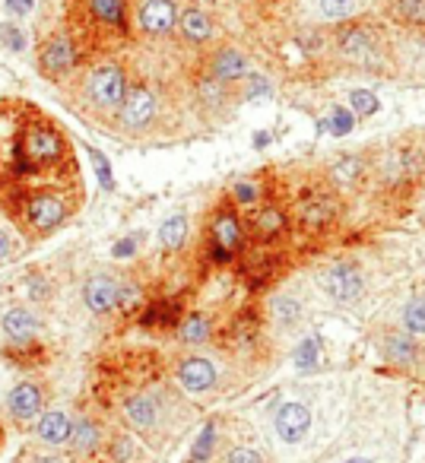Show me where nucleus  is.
<instances>
[{"label":"nucleus","mask_w":425,"mask_h":463,"mask_svg":"<svg viewBox=\"0 0 425 463\" xmlns=\"http://www.w3.org/2000/svg\"><path fill=\"white\" fill-rule=\"evenodd\" d=\"M245 219H241V213L235 210L232 200H222L216 210H212L210 216V225H206V260L216 267L222 264H232L235 258H241V251H245Z\"/></svg>","instance_id":"obj_3"},{"label":"nucleus","mask_w":425,"mask_h":463,"mask_svg":"<svg viewBox=\"0 0 425 463\" xmlns=\"http://www.w3.org/2000/svg\"><path fill=\"white\" fill-rule=\"evenodd\" d=\"M229 200H232L239 210H254V206L264 200V184H260L258 178H241L232 184V194H229Z\"/></svg>","instance_id":"obj_29"},{"label":"nucleus","mask_w":425,"mask_h":463,"mask_svg":"<svg viewBox=\"0 0 425 463\" xmlns=\"http://www.w3.org/2000/svg\"><path fill=\"white\" fill-rule=\"evenodd\" d=\"M7 254H10V235L0 229V260H7Z\"/></svg>","instance_id":"obj_44"},{"label":"nucleus","mask_w":425,"mask_h":463,"mask_svg":"<svg viewBox=\"0 0 425 463\" xmlns=\"http://www.w3.org/2000/svg\"><path fill=\"white\" fill-rule=\"evenodd\" d=\"M273 429H277L279 441H286V444L305 441L311 431V410L305 403H298V400H289V403L279 406L277 416H273Z\"/></svg>","instance_id":"obj_19"},{"label":"nucleus","mask_w":425,"mask_h":463,"mask_svg":"<svg viewBox=\"0 0 425 463\" xmlns=\"http://www.w3.org/2000/svg\"><path fill=\"white\" fill-rule=\"evenodd\" d=\"M121 416L128 422V429H134L137 435L156 438L168 419V403L162 397V391H137L124 397Z\"/></svg>","instance_id":"obj_7"},{"label":"nucleus","mask_w":425,"mask_h":463,"mask_svg":"<svg viewBox=\"0 0 425 463\" xmlns=\"http://www.w3.org/2000/svg\"><path fill=\"white\" fill-rule=\"evenodd\" d=\"M67 444H71L73 454H77V457H96L99 450L105 448V431H102V425H99L92 416L73 419V431H71V441H67Z\"/></svg>","instance_id":"obj_23"},{"label":"nucleus","mask_w":425,"mask_h":463,"mask_svg":"<svg viewBox=\"0 0 425 463\" xmlns=\"http://www.w3.org/2000/svg\"><path fill=\"white\" fill-rule=\"evenodd\" d=\"M365 0H317V10H321L324 20L330 23H349L362 14Z\"/></svg>","instance_id":"obj_28"},{"label":"nucleus","mask_w":425,"mask_h":463,"mask_svg":"<svg viewBox=\"0 0 425 463\" xmlns=\"http://www.w3.org/2000/svg\"><path fill=\"white\" fill-rule=\"evenodd\" d=\"M90 159H92V165H96V172H99V181H102V187H111L115 181H111V168H109V162L102 159V153H96V149H90Z\"/></svg>","instance_id":"obj_41"},{"label":"nucleus","mask_w":425,"mask_h":463,"mask_svg":"<svg viewBox=\"0 0 425 463\" xmlns=\"http://www.w3.org/2000/svg\"><path fill=\"white\" fill-rule=\"evenodd\" d=\"M137 251V239H124L115 245V258H128V254Z\"/></svg>","instance_id":"obj_43"},{"label":"nucleus","mask_w":425,"mask_h":463,"mask_svg":"<svg viewBox=\"0 0 425 463\" xmlns=\"http://www.w3.org/2000/svg\"><path fill=\"white\" fill-rule=\"evenodd\" d=\"M334 48L343 64L359 67V71H384L387 58H391L384 33L368 20H349L343 29H336Z\"/></svg>","instance_id":"obj_1"},{"label":"nucleus","mask_w":425,"mask_h":463,"mask_svg":"<svg viewBox=\"0 0 425 463\" xmlns=\"http://www.w3.org/2000/svg\"><path fill=\"white\" fill-rule=\"evenodd\" d=\"M137 29L156 42L178 35V4L175 0H137Z\"/></svg>","instance_id":"obj_10"},{"label":"nucleus","mask_w":425,"mask_h":463,"mask_svg":"<svg viewBox=\"0 0 425 463\" xmlns=\"http://www.w3.org/2000/svg\"><path fill=\"white\" fill-rule=\"evenodd\" d=\"M292 213H296V229L298 232L321 235V232H327L330 225L336 222V216H340V197H336L330 187L315 184L296 200Z\"/></svg>","instance_id":"obj_5"},{"label":"nucleus","mask_w":425,"mask_h":463,"mask_svg":"<svg viewBox=\"0 0 425 463\" xmlns=\"http://www.w3.org/2000/svg\"><path fill=\"white\" fill-rule=\"evenodd\" d=\"M178 35L187 45H210L216 39V23L206 10L200 7H184L178 14Z\"/></svg>","instance_id":"obj_21"},{"label":"nucleus","mask_w":425,"mask_h":463,"mask_svg":"<svg viewBox=\"0 0 425 463\" xmlns=\"http://www.w3.org/2000/svg\"><path fill=\"white\" fill-rule=\"evenodd\" d=\"M4 334H7V340L16 343V346H26V343H33L35 334H39V317L29 308H10L7 315H4Z\"/></svg>","instance_id":"obj_26"},{"label":"nucleus","mask_w":425,"mask_h":463,"mask_svg":"<svg viewBox=\"0 0 425 463\" xmlns=\"http://www.w3.org/2000/svg\"><path fill=\"white\" fill-rule=\"evenodd\" d=\"M42 410H45V393H42L39 384L23 381V384H16L14 391H10V397H7L10 419H16V422H33V419L42 416Z\"/></svg>","instance_id":"obj_20"},{"label":"nucleus","mask_w":425,"mask_h":463,"mask_svg":"<svg viewBox=\"0 0 425 463\" xmlns=\"http://www.w3.org/2000/svg\"><path fill=\"white\" fill-rule=\"evenodd\" d=\"M80 64H83V45L73 39V33H54L39 45V71L48 80L71 77Z\"/></svg>","instance_id":"obj_8"},{"label":"nucleus","mask_w":425,"mask_h":463,"mask_svg":"<svg viewBox=\"0 0 425 463\" xmlns=\"http://www.w3.org/2000/svg\"><path fill=\"white\" fill-rule=\"evenodd\" d=\"M321 289L327 292L336 305H349L365 292V279H362V270L353 260H334V264L324 270Z\"/></svg>","instance_id":"obj_13"},{"label":"nucleus","mask_w":425,"mask_h":463,"mask_svg":"<svg viewBox=\"0 0 425 463\" xmlns=\"http://www.w3.org/2000/svg\"><path fill=\"white\" fill-rule=\"evenodd\" d=\"M0 42L7 48H14V52H23L26 48V39H23L20 26H14V23H0Z\"/></svg>","instance_id":"obj_40"},{"label":"nucleus","mask_w":425,"mask_h":463,"mask_svg":"<svg viewBox=\"0 0 425 463\" xmlns=\"http://www.w3.org/2000/svg\"><path fill=\"white\" fill-rule=\"evenodd\" d=\"M353 124H355V115L353 111H346L343 105H334V111H330V134H349L353 130Z\"/></svg>","instance_id":"obj_38"},{"label":"nucleus","mask_w":425,"mask_h":463,"mask_svg":"<svg viewBox=\"0 0 425 463\" xmlns=\"http://www.w3.org/2000/svg\"><path fill=\"white\" fill-rule=\"evenodd\" d=\"M216 381H220V372H216L212 359H206V355H181L178 365H175V384L184 393H191V397L210 393L216 387Z\"/></svg>","instance_id":"obj_12"},{"label":"nucleus","mask_w":425,"mask_h":463,"mask_svg":"<svg viewBox=\"0 0 425 463\" xmlns=\"http://www.w3.org/2000/svg\"><path fill=\"white\" fill-rule=\"evenodd\" d=\"M184 239H187V216L184 213L168 216L165 222L159 225V232H156V241H159L162 251H181Z\"/></svg>","instance_id":"obj_27"},{"label":"nucleus","mask_w":425,"mask_h":463,"mask_svg":"<svg viewBox=\"0 0 425 463\" xmlns=\"http://www.w3.org/2000/svg\"><path fill=\"white\" fill-rule=\"evenodd\" d=\"M4 7H7L14 16H29L35 7V0H4Z\"/></svg>","instance_id":"obj_42"},{"label":"nucleus","mask_w":425,"mask_h":463,"mask_svg":"<svg viewBox=\"0 0 425 463\" xmlns=\"http://www.w3.org/2000/svg\"><path fill=\"white\" fill-rule=\"evenodd\" d=\"M64 156V140L48 124H35L23 134V159L29 165H54Z\"/></svg>","instance_id":"obj_16"},{"label":"nucleus","mask_w":425,"mask_h":463,"mask_svg":"<svg viewBox=\"0 0 425 463\" xmlns=\"http://www.w3.org/2000/svg\"><path fill=\"white\" fill-rule=\"evenodd\" d=\"M317 359H321V343H317V336H305L296 349V368L298 372H315Z\"/></svg>","instance_id":"obj_36"},{"label":"nucleus","mask_w":425,"mask_h":463,"mask_svg":"<svg viewBox=\"0 0 425 463\" xmlns=\"http://www.w3.org/2000/svg\"><path fill=\"white\" fill-rule=\"evenodd\" d=\"M184 315V298L162 296L143 305V311L137 315V324H140V330H149V334H175V327H178Z\"/></svg>","instance_id":"obj_15"},{"label":"nucleus","mask_w":425,"mask_h":463,"mask_svg":"<svg viewBox=\"0 0 425 463\" xmlns=\"http://www.w3.org/2000/svg\"><path fill=\"white\" fill-rule=\"evenodd\" d=\"M222 463H267V460H264V454H260L258 448H248V444H241V448L229 450Z\"/></svg>","instance_id":"obj_39"},{"label":"nucleus","mask_w":425,"mask_h":463,"mask_svg":"<svg viewBox=\"0 0 425 463\" xmlns=\"http://www.w3.org/2000/svg\"><path fill=\"white\" fill-rule=\"evenodd\" d=\"M212 450H216V422H206L194 441L191 454H187V463H210Z\"/></svg>","instance_id":"obj_33"},{"label":"nucleus","mask_w":425,"mask_h":463,"mask_svg":"<svg viewBox=\"0 0 425 463\" xmlns=\"http://www.w3.org/2000/svg\"><path fill=\"white\" fill-rule=\"evenodd\" d=\"M400 327L412 336H425V298H410L400 315Z\"/></svg>","instance_id":"obj_34"},{"label":"nucleus","mask_w":425,"mask_h":463,"mask_svg":"<svg viewBox=\"0 0 425 463\" xmlns=\"http://www.w3.org/2000/svg\"><path fill=\"white\" fill-rule=\"evenodd\" d=\"M245 232L254 239V245H277L289 232V213L277 200H260L254 210H248Z\"/></svg>","instance_id":"obj_9"},{"label":"nucleus","mask_w":425,"mask_h":463,"mask_svg":"<svg viewBox=\"0 0 425 463\" xmlns=\"http://www.w3.org/2000/svg\"><path fill=\"white\" fill-rule=\"evenodd\" d=\"M83 26L77 29L73 39L83 42H109V39H128L130 20H128V0H83Z\"/></svg>","instance_id":"obj_4"},{"label":"nucleus","mask_w":425,"mask_h":463,"mask_svg":"<svg viewBox=\"0 0 425 463\" xmlns=\"http://www.w3.org/2000/svg\"><path fill=\"white\" fill-rule=\"evenodd\" d=\"M212 334H216L212 317L203 315V311H187L178 327H175V336H178L181 346H203V343L212 340Z\"/></svg>","instance_id":"obj_24"},{"label":"nucleus","mask_w":425,"mask_h":463,"mask_svg":"<svg viewBox=\"0 0 425 463\" xmlns=\"http://www.w3.org/2000/svg\"><path fill=\"white\" fill-rule=\"evenodd\" d=\"M128 71L118 61H99L83 73V105H77V109L115 121L118 109H121L124 96H128Z\"/></svg>","instance_id":"obj_2"},{"label":"nucleus","mask_w":425,"mask_h":463,"mask_svg":"<svg viewBox=\"0 0 425 463\" xmlns=\"http://www.w3.org/2000/svg\"><path fill=\"white\" fill-rule=\"evenodd\" d=\"M362 172H365V159L355 153H346L340 156V159L334 162V168H330V178L336 181V184H355V181L362 178Z\"/></svg>","instance_id":"obj_30"},{"label":"nucleus","mask_w":425,"mask_h":463,"mask_svg":"<svg viewBox=\"0 0 425 463\" xmlns=\"http://www.w3.org/2000/svg\"><path fill=\"white\" fill-rule=\"evenodd\" d=\"M71 431H73V419L67 410H45L39 416V425H35V435L48 448H64L71 441Z\"/></svg>","instance_id":"obj_22"},{"label":"nucleus","mask_w":425,"mask_h":463,"mask_svg":"<svg viewBox=\"0 0 425 463\" xmlns=\"http://www.w3.org/2000/svg\"><path fill=\"white\" fill-rule=\"evenodd\" d=\"M159 92L149 83H143V80H137V83L128 86V96H124V105L118 109L115 124L124 134H143L159 118Z\"/></svg>","instance_id":"obj_6"},{"label":"nucleus","mask_w":425,"mask_h":463,"mask_svg":"<svg viewBox=\"0 0 425 463\" xmlns=\"http://www.w3.org/2000/svg\"><path fill=\"white\" fill-rule=\"evenodd\" d=\"M384 16L400 29L425 33V0H387Z\"/></svg>","instance_id":"obj_25"},{"label":"nucleus","mask_w":425,"mask_h":463,"mask_svg":"<svg viewBox=\"0 0 425 463\" xmlns=\"http://www.w3.org/2000/svg\"><path fill=\"white\" fill-rule=\"evenodd\" d=\"M118 292H121V279L111 270H96L83 286V302L92 315H111L118 308Z\"/></svg>","instance_id":"obj_17"},{"label":"nucleus","mask_w":425,"mask_h":463,"mask_svg":"<svg viewBox=\"0 0 425 463\" xmlns=\"http://www.w3.org/2000/svg\"><path fill=\"white\" fill-rule=\"evenodd\" d=\"M146 298H143V283L137 279H121V292H118V308L121 315H140Z\"/></svg>","instance_id":"obj_31"},{"label":"nucleus","mask_w":425,"mask_h":463,"mask_svg":"<svg viewBox=\"0 0 425 463\" xmlns=\"http://www.w3.org/2000/svg\"><path fill=\"white\" fill-rule=\"evenodd\" d=\"M35 463H61V457H54V454H45V457H39Z\"/></svg>","instance_id":"obj_45"},{"label":"nucleus","mask_w":425,"mask_h":463,"mask_svg":"<svg viewBox=\"0 0 425 463\" xmlns=\"http://www.w3.org/2000/svg\"><path fill=\"white\" fill-rule=\"evenodd\" d=\"M23 219H26V225L35 235H48V232L58 229L67 219V203L58 194H48V191L29 194V197L23 200Z\"/></svg>","instance_id":"obj_11"},{"label":"nucleus","mask_w":425,"mask_h":463,"mask_svg":"<svg viewBox=\"0 0 425 463\" xmlns=\"http://www.w3.org/2000/svg\"><path fill=\"white\" fill-rule=\"evenodd\" d=\"M200 73H210L212 80H220V83H226V86H239L241 80L251 73V64H248L245 52H239V48H232V45H220L203 58Z\"/></svg>","instance_id":"obj_14"},{"label":"nucleus","mask_w":425,"mask_h":463,"mask_svg":"<svg viewBox=\"0 0 425 463\" xmlns=\"http://www.w3.org/2000/svg\"><path fill=\"white\" fill-rule=\"evenodd\" d=\"M343 463H374L372 457H349V460H343Z\"/></svg>","instance_id":"obj_46"},{"label":"nucleus","mask_w":425,"mask_h":463,"mask_svg":"<svg viewBox=\"0 0 425 463\" xmlns=\"http://www.w3.org/2000/svg\"><path fill=\"white\" fill-rule=\"evenodd\" d=\"M302 315H305L302 305H298L292 296H277V298H273V317H277V324L283 330L296 327V324L302 321Z\"/></svg>","instance_id":"obj_35"},{"label":"nucleus","mask_w":425,"mask_h":463,"mask_svg":"<svg viewBox=\"0 0 425 463\" xmlns=\"http://www.w3.org/2000/svg\"><path fill=\"white\" fill-rule=\"evenodd\" d=\"M378 96L374 92H368V90H353L349 92V111L353 115H359V118H368V115H374L378 111Z\"/></svg>","instance_id":"obj_37"},{"label":"nucleus","mask_w":425,"mask_h":463,"mask_svg":"<svg viewBox=\"0 0 425 463\" xmlns=\"http://www.w3.org/2000/svg\"><path fill=\"white\" fill-rule=\"evenodd\" d=\"M105 454L111 463H130L137 457V441L130 431H115V435L105 441Z\"/></svg>","instance_id":"obj_32"},{"label":"nucleus","mask_w":425,"mask_h":463,"mask_svg":"<svg viewBox=\"0 0 425 463\" xmlns=\"http://www.w3.org/2000/svg\"><path fill=\"white\" fill-rule=\"evenodd\" d=\"M381 355H384V362H391L397 368H416L422 362V346H419V336L406 334L403 327L384 330V336H381Z\"/></svg>","instance_id":"obj_18"}]
</instances>
